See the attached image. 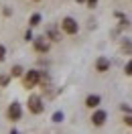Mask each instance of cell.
Here are the masks:
<instances>
[{"label":"cell","mask_w":132,"mask_h":134,"mask_svg":"<svg viewBox=\"0 0 132 134\" xmlns=\"http://www.w3.org/2000/svg\"><path fill=\"white\" fill-rule=\"evenodd\" d=\"M23 83H25L26 90H31V87H35L37 83H41V71H37V69H29L26 75H25V79H23Z\"/></svg>","instance_id":"6da1fadb"},{"label":"cell","mask_w":132,"mask_h":134,"mask_svg":"<svg viewBox=\"0 0 132 134\" xmlns=\"http://www.w3.org/2000/svg\"><path fill=\"white\" fill-rule=\"evenodd\" d=\"M61 29H63V33H65V35H77L79 25H77V20H75V18L65 16L63 20H61Z\"/></svg>","instance_id":"7a4b0ae2"},{"label":"cell","mask_w":132,"mask_h":134,"mask_svg":"<svg viewBox=\"0 0 132 134\" xmlns=\"http://www.w3.org/2000/svg\"><path fill=\"white\" fill-rule=\"evenodd\" d=\"M43 110H45V104L39 96H31L29 98V112L31 114H41Z\"/></svg>","instance_id":"3957f363"},{"label":"cell","mask_w":132,"mask_h":134,"mask_svg":"<svg viewBox=\"0 0 132 134\" xmlns=\"http://www.w3.org/2000/svg\"><path fill=\"white\" fill-rule=\"evenodd\" d=\"M6 116H8V120H12V122L20 120V116H23V108H20V104H18V102H12V104L8 106Z\"/></svg>","instance_id":"277c9868"},{"label":"cell","mask_w":132,"mask_h":134,"mask_svg":"<svg viewBox=\"0 0 132 134\" xmlns=\"http://www.w3.org/2000/svg\"><path fill=\"white\" fill-rule=\"evenodd\" d=\"M106 118H108V114L104 112V110H96V112L91 114V124L94 126H104Z\"/></svg>","instance_id":"5b68a950"},{"label":"cell","mask_w":132,"mask_h":134,"mask_svg":"<svg viewBox=\"0 0 132 134\" xmlns=\"http://www.w3.org/2000/svg\"><path fill=\"white\" fill-rule=\"evenodd\" d=\"M35 51H37V53H47V51H49V43L45 41V37L35 39Z\"/></svg>","instance_id":"8992f818"},{"label":"cell","mask_w":132,"mask_h":134,"mask_svg":"<svg viewBox=\"0 0 132 134\" xmlns=\"http://www.w3.org/2000/svg\"><path fill=\"white\" fill-rule=\"evenodd\" d=\"M108 69H110V59L100 57L98 61H96V71H98V73H106Z\"/></svg>","instance_id":"52a82bcc"},{"label":"cell","mask_w":132,"mask_h":134,"mask_svg":"<svg viewBox=\"0 0 132 134\" xmlns=\"http://www.w3.org/2000/svg\"><path fill=\"white\" fill-rule=\"evenodd\" d=\"M100 96H87V98H85V106H87V108H98L100 106Z\"/></svg>","instance_id":"ba28073f"},{"label":"cell","mask_w":132,"mask_h":134,"mask_svg":"<svg viewBox=\"0 0 132 134\" xmlns=\"http://www.w3.org/2000/svg\"><path fill=\"white\" fill-rule=\"evenodd\" d=\"M47 35H49L51 41H61V35H59L57 29H49V31H47Z\"/></svg>","instance_id":"9c48e42d"},{"label":"cell","mask_w":132,"mask_h":134,"mask_svg":"<svg viewBox=\"0 0 132 134\" xmlns=\"http://www.w3.org/2000/svg\"><path fill=\"white\" fill-rule=\"evenodd\" d=\"M23 71H25V69H23L20 65H14L12 69H10V75L12 77H23Z\"/></svg>","instance_id":"30bf717a"},{"label":"cell","mask_w":132,"mask_h":134,"mask_svg":"<svg viewBox=\"0 0 132 134\" xmlns=\"http://www.w3.org/2000/svg\"><path fill=\"white\" fill-rule=\"evenodd\" d=\"M39 23H41V14H39V12H35L33 16H31V20H29V25H31V26H37Z\"/></svg>","instance_id":"8fae6325"},{"label":"cell","mask_w":132,"mask_h":134,"mask_svg":"<svg viewBox=\"0 0 132 134\" xmlns=\"http://www.w3.org/2000/svg\"><path fill=\"white\" fill-rule=\"evenodd\" d=\"M124 73H126V75H132V59L126 63V67H124Z\"/></svg>","instance_id":"7c38bea8"},{"label":"cell","mask_w":132,"mask_h":134,"mask_svg":"<svg viewBox=\"0 0 132 134\" xmlns=\"http://www.w3.org/2000/svg\"><path fill=\"white\" fill-rule=\"evenodd\" d=\"M8 81H10L8 75H0V85H2V87H4V85H8Z\"/></svg>","instance_id":"4fadbf2b"},{"label":"cell","mask_w":132,"mask_h":134,"mask_svg":"<svg viewBox=\"0 0 132 134\" xmlns=\"http://www.w3.org/2000/svg\"><path fill=\"white\" fill-rule=\"evenodd\" d=\"M6 57V49H4V45H0V61H4Z\"/></svg>","instance_id":"5bb4252c"},{"label":"cell","mask_w":132,"mask_h":134,"mask_svg":"<svg viewBox=\"0 0 132 134\" xmlns=\"http://www.w3.org/2000/svg\"><path fill=\"white\" fill-rule=\"evenodd\" d=\"M53 120H55V122H61V120H63V114H61V112H57V114L53 116Z\"/></svg>","instance_id":"9a60e30c"},{"label":"cell","mask_w":132,"mask_h":134,"mask_svg":"<svg viewBox=\"0 0 132 134\" xmlns=\"http://www.w3.org/2000/svg\"><path fill=\"white\" fill-rule=\"evenodd\" d=\"M25 39H26V41H33V33H31V31H26V33H25Z\"/></svg>","instance_id":"2e32d148"},{"label":"cell","mask_w":132,"mask_h":134,"mask_svg":"<svg viewBox=\"0 0 132 134\" xmlns=\"http://www.w3.org/2000/svg\"><path fill=\"white\" fill-rule=\"evenodd\" d=\"M124 122H126L128 126H132V116H126V118H124Z\"/></svg>","instance_id":"e0dca14e"},{"label":"cell","mask_w":132,"mask_h":134,"mask_svg":"<svg viewBox=\"0 0 132 134\" xmlns=\"http://www.w3.org/2000/svg\"><path fill=\"white\" fill-rule=\"evenodd\" d=\"M96 2H98V0H87V6H90V8H94V6H96Z\"/></svg>","instance_id":"ac0fdd59"},{"label":"cell","mask_w":132,"mask_h":134,"mask_svg":"<svg viewBox=\"0 0 132 134\" xmlns=\"http://www.w3.org/2000/svg\"><path fill=\"white\" fill-rule=\"evenodd\" d=\"M77 2H85V0H77Z\"/></svg>","instance_id":"d6986e66"},{"label":"cell","mask_w":132,"mask_h":134,"mask_svg":"<svg viewBox=\"0 0 132 134\" xmlns=\"http://www.w3.org/2000/svg\"><path fill=\"white\" fill-rule=\"evenodd\" d=\"M33 2H41V0H33Z\"/></svg>","instance_id":"ffe728a7"}]
</instances>
